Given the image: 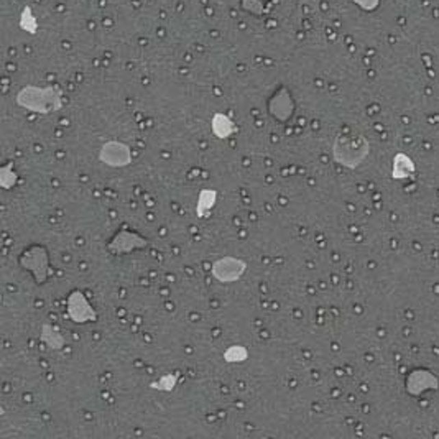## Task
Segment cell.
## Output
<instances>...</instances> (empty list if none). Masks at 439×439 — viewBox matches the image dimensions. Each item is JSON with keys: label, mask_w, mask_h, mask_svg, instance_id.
<instances>
[{"label": "cell", "mask_w": 439, "mask_h": 439, "mask_svg": "<svg viewBox=\"0 0 439 439\" xmlns=\"http://www.w3.org/2000/svg\"><path fill=\"white\" fill-rule=\"evenodd\" d=\"M355 5H359L362 10H367V12H372L375 10L377 7H379L380 0H354Z\"/></svg>", "instance_id": "cell-18"}, {"label": "cell", "mask_w": 439, "mask_h": 439, "mask_svg": "<svg viewBox=\"0 0 439 439\" xmlns=\"http://www.w3.org/2000/svg\"><path fill=\"white\" fill-rule=\"evenodd\" d=\"M17 173H15L14 163H7L5 166L0 170V184H2L3 190H12V188L17 184Z\"/></svg>", "instance_id": "cell-17"}, {"label": "cell", "mask_w": 439, "mask_h": 439, "mask_svg": "<svg viewBox=\"0 0 439 439\" xmlns=\"http://www.w3.org/2000/svg\"><path fill=\"white\" fill-rule=\"evenodd\" d=\"M249 359V351L240 344H232L224 351V360L227 364H242Z\"/></svg>", "instance_id": "cell-15"}, {"label": "cell", "mask_w": 439, "mask_h": 439, "mask_svg": "<svg viewBox=\"0 0 439 439\" xmlns=\"http://www.w3.org/2000/svg\"><path fill=\"white\" fill-rule=\"evenodd\" d=\"M439 379L433 372L426 371V368H416V371L410 372L408 379H406V392L410 395L418 397L426 390H438Z\"/></svg>", "instance_id": "cell-8"}, {"label": "cell", "mask_w": 439, "mask_h": 439, "mask_svg": "<svg viewBox=\"0 0 439 439\" xmlns=\"http://www.w3.org/2000/svg\"><path fill=\"white\" fill-rule=\"evenodd\" d=\"M414 171H416V166H414V162L412 160V157H408L405 151H398L395 157H393L392 178L406 179L410 178V176H413Z\"/></svg>", "instance_id": "cell-10"}, {"label": "cell", "mask_w": 439, "mask_h": 439, "mask_svg": "<svg viewBox=\"0 0 439 439\" xmlns=\"http://www.w3.org/2000/svg\"><path fill=\"white\" fill-rule=\"evenodd\" d=\"M132 149L124 142L109 140L101 147L99 160L110 168H124L132 163Z\"/></svg>", "instance_id": "cell-7"}, {"label": "cell", "mask_w": 439, "mask_h": 439, "mask_svg": "<svg viewBox=\"0 0 439 439\" xmlns=\"http://www.w3.org/2000/svg\"><path fill=\"white\" fill-rule=\"evenodd\" d=\"M66 313L73 323L88 324L97 321V311L81 290H73L66 298Z\"/></svg>", "instance_id": "cell-5"}, {"label": "cell", "mask_w": 439, "mask_h": 439, "mask_svg": "<svg viewBox=\"0 0 439 439\" xmlns=\"http://www.w3.org/2000/svg\"><path fill=\"white\" fill-rule=\"evenodd\" d=\"M149 245V239L140 236L138 232L132 231L127 225H122L116 232V236L109 240L108 250L112 255H125V253L135 252V250H142Z\"/></svg>", "instance_id": "cell-4"}, {"label": "cell", "mask_w": 439, "mask_h": 439, "mask_svg": "<svg viewBox=\"0 0 439 439\" xmlns=\"http://www.w3.org/2000/svg\"><path fill=\"white\" fill-rule=\"evenodd\" d=\"M179 373H165L157 381H151L150 388L158 390V392H171L178 385Z\"/></svg>", "instance_id": "cell-16"}, {"label": "cell", "mask_w": 439, "mask_h": 439, "mask_svg": "<svg viewBox=\"0 0 439 439\" xmlns=\"http://www.w3.org/2000/svg\"><path fill=\"white\" fill-rule=\"evenodd\" d=\"M247 270V262L239 257L224 255L211 265V273L219 283H234L240 280Z\"/></svg>", "instance_id": "cell-6"}, {"label": "cell", "mask_w": 439, "mask_h": 439, "mask_svg": "<svg viewBox=\"0 0 439 439\" xmlns=\"http://www.w3.org/2000/svg\"><path fill=\"white\" fill-rule=\"evenodd\" d=\"M18 264L23 270L34 275L36 285H45L50 277V253L45 245L34 244L20 253Z\"/></svg>", "instance_id": "cell-3"}, {"label": "cell", "mask_w": 439, "mask_h": 439, "mask_svg": "<svg viewBox=\"0 0 439 439\" xmlns=\"http://www.w3.org/2000/svg\"><path fill=\"white\" fill-rule=\"evenodd\" d=\"M18 25L23 32H27V34H32V35L38 34V28H40L38 18H36V15L34 14V10H32L30 5L23 7L22 14H20Z\"/></svg>", "instance_id": "cell-14"}, {"label": "cell", "mask_w": 439, "mask_h": 439, "mask_svg": "<svg viewBox=\"0 0 439 439\" xmlns=\"http://www.w3.org/2000/svg\"><path fill=\"white\" fill-rule=\"evenodd\" d=\"M40 339H42L50 349H55V351H60V349L64 346L63 334H61L58 327H55L53 324H43Z\"/></svg>", "instance_id": "cell-13"}, {"label": "cell", "mask_w": 439, "mask_h": 439, "mask_svg": "<svg viewBox=\"0 0 439 439\" xmlns=\"http://www.w3.org/2000/svg\"><path fill=\"white\" fill-rule=\"evenodd\" d=\"M270 114L280 122H286L293 116V99L286 89L278 91L270 101Z\"/></svg>", "instance_id": "cell-9"}, {"label": "cell", "mask_w": 439, "mask_h": 439, "mask_svg": "<svg viewBox=\"0 0 439 439\" xmlns=\"http://www.w3.org/2000/svg\"><path fill=\"white\" fill-rule=\"evenodd\" d=\"M211 130L221 140H225L231 135L237 134V125L234 124V121L229 116H225L223 112H216L211 118Z\"/></svg>", "instance_id": "cell-11"}, {"label": "cell", "mask_w": 439, "mask_h": 439, "mask_svg": "<svg viewBox=\"0 0 439 439\" xmlns=\"http://www.w3.org/2000/svg\"><path fill=\"white\" fill-rule=\"evenodd\" d=\"M371 153V142L364 135H338L332 143V160L349 170H355Z\"/></svg>", "instance_id": "cell-2"}, {"label": "cell", "mask_w": 439, "mask_h": 439, "mask_svg": "<svg viewBox=\"0 0 439 439\" xmlns=\"http://www.w3.org/2000/svg\"><path fill=\"white\" fill-rule=\"evenodd\" d=\"M217 203V191L216 190H201L198 195V204H196V216L208 217Z\"/></svg>", "instance_id": "cell-12"}, {"label": "cell", "mask_w": 439, "mask_h": 439, "mask_svg": "<svg viewBox=\"0 0 439 439\" xmlns=\"http://www.w3.org/2000/svg\"><path fill=\"white\" fill-rule=\"evenodd\" d=\"M15 102L22 109L30 110L34 114H42V116L58 112L64 105L63 91L60 88H56V86L40 88V86L28 84L17 92Z\"/></svg>", "instance_id": "cell-1"}]
</instances>
